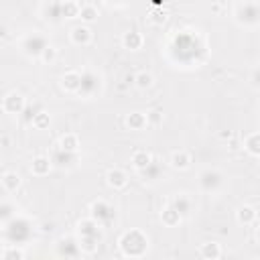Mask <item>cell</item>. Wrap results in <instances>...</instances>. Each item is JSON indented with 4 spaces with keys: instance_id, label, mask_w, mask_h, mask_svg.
<instances>
[{
    "instance_id": "31",
    "label": "cell",
    "mask_w": 260,
    "mask_h": 260,
    "mask_svg": "<svg viewBox=\"0 0 260 260\" xmlns=\"http://www.w3.org/2000/svg\"><path fill=\"white\" fill-rule=\"evenodd\" d=\"M41 112V108L39 106H26L24 110H22V114H24V122H30L32 124V120H35V116Z\"/></svg>"
},
{
    "instance_id": "30",
    "label": "cell",
    "mask_w": 260,
    "mask_h": 260,
    "mask_svg": "<svg viewBox=\"0 0 260 260\" xmlns=\"http://www.w3.org/2000/svg\"><path fill=\"white\" fill-rule=\"evenodd\" d=\"M32 126H35V128H45V126H49V114L41 110V112L35 116V120H32Z\"/></svg>"
},
{
    "instance_id": "22",
    "label": "cell",
    "mask_w": 260,
    "mask_h": 260,
    "mask_svg": "<svg viewBox=\"0 0 260 260\" xmlns=\"http://www.w3.org/2000/svg\"><path fill=\"white\" fill-rule=\"evenodd\" d=\"M152 160V154L150 152H146V150H136L134 154H132V165L140 171V169H144L148 162Z\"/></svg>"
},
{
    "instance_id": "19",
    "label": "cell",
    "mask_w": 260,
    "mask_h": 260,
    "mask_svg": "<svg viewBox=\"0 0 260 260\" xmlns=\"http://www.w3.org/2000/svg\"><path fill=\"white\" fill-rule=\"evenodd\" d=\"M244 148H246L250 154L260 156V132H254V134L246 136V140H244Z\"/></svg>"
},
{
    "instance_id": "2",
    "label": "cell",
    "mask_w": 260,
    "mask_h": 260,
    "mask_svg": "<svg viewBox=\"0 0 260 260\" xmlns=\"http://www.w3.org/2000/svg\"><path fill=\"white\" fill-rule=\"evenodd\" d=\"M120 248L126 256H142L148 248V238L140 230H130L120 238Z\"/></svg>"
},
{
    "instance_id": "14",
    "label": "cell",
    "mask_w": 260,
    "mask_h": 260,
    "mask_svg": "<svg viewBox=\"0 0 260 260\" xmlns=\"http://www.w3.org/2000/svg\"><path fill=\"white\" fill-rule=\"evenodd\" d=\"M69 37H71L73 45H87L91 41V30L87 26H75V28H71Z\"/></svg>"
},
{
    "instance_id": "8",
    "label": "cell",
    "mask_w": 260,
    "mask_h": 260,
    "mask_svg": "<svg viewBox=\"0 0 260 260\" xmlns=\"http://www.w3.org/2000/svg\"><path fill=\"white\" fill-rule=\"evenodd\" d=\"M138 173H140L142 181H148V183H154V181H158V179L165 177V169H162V162H160L158 158H152V160H150L144 169H140Z\"/></svg>"
},
{
    "instance_id": "10",
    "label": "cell",
    "mask_w": 260,
    "mask_h": 260,
    "mask_svg": "<svg viewBox=\"0 0 260 260\" xmlns=\"http://www.w3.org/2000/svg\"><path fill=\"white\" fill-rule=\"evenodd\" d=\"M61 85H63V89L77 93V89H79V85H81V73H79V71H67V73H63Z\"/></svg>"
},
{
    "instance_id": "32",
    "label": "cell",
    "mask_w": 260,
    "mask_h": 260,
    "mask_svg": "<svg viewBox=\"0 0 260 260\" xmlns=\"http://www.w3.org/2000/svg\"><path fill=\"white\" fill-rule=\"evenodd\" d=\"M146 120H148L150 126H158L162 122V112L160 110H152V112L146 114Z\"/></svg>"
},
{
    "instance_id": "29",
    "label": "cell",
    "mask_w": 260,
    "mask_h": 260,
    "mask_svg": "<svg viewBox=\"0 0 260 260\" xmlns=\"http://www.w3.org/2000/svg\"><path fill=\"white\" fill-rule=\"evenodd\" d=\"M219 254H221V250L215 242H207L201 246V256H205V258H217Z\"/></svg>"
},
{
    "instance_id": "36",
    "label": "cell",
    "mask_w": 260,
    "mask_h": 260,
    "mask_svg": "<svg viewBox=\"0 0 260 260\" xmlns=\"http://www.w3.org/2000/svg\"><path fill=\"white\" fill-rule=\"evenodd\" d=\"M252 85L254 87H260V67H256L252 71Z\"/></svg>"
},
{
    "instance_id": "3",
    "label": "cell",
    "mask_w": 260,
    "mask_h": 260,
    "mask_svg": "<svg viewBox=\"0 0 260 260\" xmlns=\"http://www.w3.org/2000/svg\"><path fill=\"white\" fill-rule=\"evenodd\" d=\"M236 20L244 26H254L260 22V4L258 2H240L236 6Z\"/></svg>"
},
{
    "instance_id": "16",
    "label": "cell",
    "mask_w": 260,
    "mask_h": 260,
    "mask_svg": "<svg viewBox=\"0 0 260 260\" xmlns=\"http://www.w3.org/2000/svg\"><path fill=\"white\" fill-rule=\"evenodd\" d=\"M45 14H47L49 20L63 18V2L61 0H51L49 4H45Z\"/></svg>"
},
{
    "instance_id": "35",
    "label": "cell",
    "mask_w": 260,
    "mask_h": 260,
    "mask_svg": "<svg viewBox=\"0 0 260 260\" xmlns=\"http://www.w3.org/2000/svg\"><path fill=\"white\" fill-rule=\"evenodd\" d=\"M22 256H24V254H22L20 250H4V252H2V258H4V260H8V258H22Z\"/></svg>"
},
{
    "instance_id": "25",
    "label": "cell",
    "mask_w": 260,
    "mask_h": 260,
    "mask_svg": "<svg viewBox=\"0 0 260 260\" xmlns=\"http://www.w3.org/2000/svg\"><path fill=\"white\" fill-rule=\"evenodd\" d=\"M59 146H61L63 150H77L79 140H77V136H75V134H65V136H61Z\"/></svg>"
},
{
    "instance_id": "1",
    "label": "cell",
    "mask_w": 260,
    "mask_h": 260,
    "mask_svg": "<svg viewBox=\"0 0 260 260\" xmlns=\"http://www.w3.org/2000/svg\"><path fill=\"white\" fill-rule=\"evenodd\" d=\"M102 225L89 217V219H81L77 223V230H79V248L85 250V252H93L98 248V244L102 242Z\"/></svg>"
},
{
    "instance_id": "13",
    "label": "cell",
    "mask_w": 260,
    "mask_h": 260,
    "mask_svg": "<svg viewBox=\"0 0 260 260\" xmlns=\"http://www.w3.org/2000/svg\"><path fill=\"white\" fill-rule=\"evenodd\" d=\"M108 185L114 189H124L128 185V175L122 169H112L108 173Z\"/></svg>"
},
{
    "instance_id": "6",
    "label": "cell",
    "mask_w": 260,
    "mask_h": 260,
    "mask_svg": "<svg viewBox=\"0 0 260 260\" xmlns=\"http://www.w3.org/2000/svg\"><path fill=\"white\" fill-rule=\"evenodd\" d=\"M89 209H91V217H93L100 225H108V223L114 219V207H112L108 201H104V199L93 201Z\"/></svg>"
},
{
    "instance_id": "24",
    "label": "cell",
    "mask_w": 260,
    "mask_h": 260,
    "mask_svg": "<svg viewBox=\"0 0 260 260\" xmlns=\"http://www.w3.org/2000/svg\"><path fill=\"white\" fill-rule=\"evenodd\" d=\"M79 12H81V6L77 2H73V0L63 2V18H75V16H79Z\"/></svg>"
},
{
    "instance_id": "12",
    "label": "cell",
    "mask_w": 260,
    "mask_h": 260,
    "mask_svg": "<svg viewBox=\"0 0 260 260\" xmlns=\"http://www.w3.org/2000/svg\"><path fill=\"white\" fill-rule=\"evenodd\" d=\"M51 165H53V158L49 156H37L30 165V173L37 175V177H45L49 171H51Z\"/></svg>"
},
{
    "instance_id": "27",
    "label": "cell",
    "mask_w": 260,
    "mask_h": 260,
    "mask_svg": "<svg viewBox=\"0 0 260 260\" xmlns=\"http://www.w3.org/2000/svg\"><path fill=\"white\" fill-rule=\"evenodd\" d=\"M134 85L140 87V89L150 87V85H152V75H150L148 71H140V73H136V77H134Z\"/></svg>"
},
{
    "instance_id": "34",
    "label": "cell",
    "mask_w": 260,
    "mask_h": 260,
    "mask_svg": "<svg viewBox=\"0 0 260 260\" xmlns=\"http://www.w3.org/2000/svg\"><path fill=\"white\" fill-rule=\"evenodd\" d=\"M0 211H2V223H6L12 217V205L10 203H2L0 205Z\"/></svg>"
},
{
    "instance_id": "21",
    "label": "cell",
    "mask_w": 260,
    "mask_h": 260,
    "mask_svg": "<svg viewBox=\"0 0 260 260\" xmlns=\"http://www.w3.org/2000/svg\"><path fill=\"white\" fill-rule=\"evenodd\" d=\"M160 217H162V221H165L167 225H177V223L181 221V217H183V215H181V213H179V211L169 203V205L165 207V211H162V215H160Z\"/></svg>"
},
{
    "instance_id": "17",
    "label": "cell",
    "mask_w": 260,
    "mask_h": 260,
    "mask_svg": "<svg viewBox=\"0 0 260 260\" xmlns=\"http://www.w3.org/2000/svg\"><path fill=\"white\" fill-rule=\"evenodd\" d=\"M122 43H124L126 49L136 51V49H140V45H142V35L136 32V30H128V32L122 37Z\"/></svg>"
},
{
    "instance_id": "26",
    "label": "cell",
    "mask_w": 260,
    "mask_h": 260,
    "mask_svg": "<svg viewBox=\"0 0 260 260\" xmlns=\"http://www.w3.org/2000/svg\"><path fill=\"white\" fill-rule=\"evenodd\" d=\"M254 217H256V211L250 205H244V207L238 209V221L240 223H252Z\"/></svg>"
},
{
    "instance_id": "33",
    "label": "cell",
    "mask_w": 260,
    "mask_h": 260,
    "mask_svg": "<svg viewBox=\"0 0 260 260\" xmlns=\"http://www.w3.org/2000/svg\"><path fill=\"white\" fill-rule=\"evenodd\" d=\"M41 59H43L45 63H53V61L57 59V49L49 45V47H47V49L43 51V55H41Z\"/></svg>"
},
{
    "instance_id": "11",
    "label": "cell",
    "mask_w": 260,
    "mask_h": 260,
    "mask_svg": "<svg viewBox=\"0 0 260 260\" xmlns=\"http://www.w3.org/2000/svg\"><path fill=\"white\" fill-rule=\"evenodd\" d=\"M77 160V152L75 150H63L61 146L55 150V154H53V162L55 165H59V167H69V165H73Z\"/></svg>"
},
{
    "instance_id": "18",
    "label": "cell",
    "mask_w": 260,
    "mask_h": 260,
    "mask_svg": "<svg viewBox=\"0 0 260 260\" xmlns=\"http://www.w3.org/2000/svg\"><path fill=\"white\" fill-rule=\"evenodd\" d=\"M171 165H173L175 169H187V167L191 165L189 152H185V150H175V152L171 154Z\"/></svg>"
},
{
    "instance_id": "37",
    "label": "cell",
    "mask_w": 260,
    "mask_h": 260,
    "mask_svg": "<svg viewBox=\"0 0 260 260\" xmlns=\"http://www.w3.org/2000/svg\"><path fill=\"white\" fill-rule=\"evenodd\" d=\"M256 236H258V240H260V228H258V230H256Z\"/></svg>"
},
{
    "instance_id": "9",
    "label": "cell",
    "mask_w": 260,
    "mask_h": 260,
    "mask_svg": "<svg viewBox=\"0 0 260 260\" xmlns=\"http://www.w3.org/2000/svg\"><path fill=\"white\" fill-rule=\"evenodd\" d=\"M2 108H4L6 114H22V110L26 108V102H24V98H22L20 93L12 91V93H8V95L4 98Z\"/></svg>"
},
{
    "instance_id": "20",
    "label": "cell",
    "mask_w": 260,
    "mask_h": 260,
    "mask_svg": "<svg viewBox=\"0 0 260 260\" xmlns=\"http://www.w3.org/2000/svg\"><path fill=\"white\" fill-rule=\"evenodd\" d=\"M126 124H128L132 130H142L144 126H148V120H146L144 114H140V112H132V114L126 118Z\"/></svg>"
},
{
    "instance_id": "38",
    "label": "cell",
    "mask_w": 260,
    "mask_h": 260,
    "mask_svg": "<svg viewBox=\"0 0 260 260\" xmlns=\"http://www.w3.org/2000/svg\"><path fill=\"white\" fill-rule=\"evenodd\" d=\"M118 2H122V0H118Z\"/></svg>"
},
{
    "instance_id": "7",
    "label": "cell",
    "mask_w": 260,
    "mask_h": 260,
    "mask_svg": "<svg viewBox=\"0 0 260 260\" xmlns=\"http://www.w3.org/2000/svg\"><path fill=\"white\" fill-rule=\"evenodd\" d=\"M221 183H223L221 173H217V171H213V169H207V171H203V173L199 175V187H201L205 193H215V191L221 187Z\"/></svg>"
},
{
    "instance_id": "15",
    "label": "cell",
    "mask_w": 260,
    "mask_h": 260,
    "mask_svg": "<svg viewBox=\"0 0 260 260\" xmlns=\"http://www.w3.org/2000/svg\"><path fill=\"white\" fill-rule=\"evenodd\" d=\"M171 205L181 213V215H187L189 211H191V207H193V201L187 197V195H175L173 199H171Z\"/></svg>"
},
{
    "instance_id": "28",
    "label": "cell",
    "mask_w": 260,
    "mask_h": 260,
    "mask_svg": "<svg viewBox=\"0 0 260 260\" xmlns=\"http://www.w3.org/2000/svg\"><path fill=\"white\" fill-rule=\"evenodd\" d=\"M79 18H81L83 22H93V20L98 18V10H95V6H91V4H85V6H81Z\"/></svg>"
},
{
    "instance_id": "23",
    "label": "cell",
    "mask_w": 260,
    "mask_h": 260,
    "mask_svg": "<svg viewBox=\"0 0 260 260\" xmlns=\"http://www.w3.org/2000/svg\"><path fill=\"white\" fill-rule=\"evenodd\" d=\"M20 185V177L16 175V173H4L2 175V187H4V191H14L16 187Z\"/></svg>"
},
{
    "instance_id": "5",
    "label": "cell",
    "mask_w": 260,
    "mask_h": 260,
    "mask_svg": "<svg viewBox=\"0 0 260 260\" xmlns=\"http://www.w3.org/2000/svg\"><path fill=\"white\" fill-rule=\"evenodd\" d=\"M100 89H102L100 75L93 73V71H89V69L81 71V85L77 89V95H81V98H93L95 93H100Z\"/></svg>"
},
{
    "instance_id": "4",
    "label": "cell",
    "mask_w": 260,
    "mask_h": 260,
    "mask_svg": "<svg viewBox=\"0 0 260 260\" xmlns=\"http://www.w3.org/2000/svg\"><path fill=\"white\" fill-rule=\"evenodd\" d=\"M47 47H49L47 39L43 35H39V32H30V35L22 37V41H20V49L28 57H41Z\"/></svg>"
}]
</instances>
